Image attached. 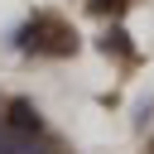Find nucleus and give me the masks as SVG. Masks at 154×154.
Here are the masks:
<instances>
[{
    "label": "nucleus",
    "instance_id": "f257e3e1",
    "mask_svg": "<svg viewBox=\"0 0 154 154\" xmlns=\"http://www.w3.org/2000/svg\"><path fill=\"white\" fill-rule=\"evenodd\" d=\"M5 111H10V116H5V130H14V135H38V130H43V120H38V106H34V101H24V96H19V101H10Z\"/></svg>",
    "mask_w": 154,
    "mask_h": 154
},
{
    "label": "nucleus",
    "instance_id": "f03ea898",
    "mask_svg": "<svg viewBox=\"0 0 154 154\" xmlns=\"http://www.w3.org/2000/svg\"><path fill=\"white\" fill-rule=\"evenodd\" d=\"M125 5H130V0H91L96 14H106V10H125Z\"/></svg>",
    "mask_w": 154,
    "mask_h": 154
}]
</instances>
